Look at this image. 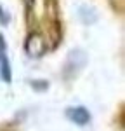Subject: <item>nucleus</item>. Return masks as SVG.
<instances>
[{
	"instance_id": "nucleus-1",
	"label": "nucleus",
	"mask_w": 125,
	"mask_h": 131,
	"mask_svg": "<svg viewBox=\"0 0 125 131\" xmlns=\"http://www.w3.org/2000/svg\"><path fill=\"white\" fill-rule=\"evenodd\" d=\"M89 56L83 49H73L68 52L66 61H64V67H63V75L64 79H73L76 77L80 70H83V67L87 65Z\"/></svg>"
},
{
	"instance_id": "nucleus-2",
	"label": "nucleus",
	"mask_w": 125,
	"mask_h": 131,
	"mask_svg": "<svg viewBox=\"0 0 125 131\" xmlns=\"http://www.w3.org/2000/svg\"><path fill=\"white\" fill-rule=\"evenodd\" d=\"M0 79L5 82H10L12 79V70H10L9 56H7V42L4 35H0Z\"/></svg>"
},
{
	"instance_id": "nucleus-3",
	"label": "nucleus",
	"mask_w": 125,
	"mask_h": 131,
	"mask_svg": "<svg viewBox=\"0 0 125 131\" xmlns=\"http://www.w3.org/2000/svg\"><path fill=\"white\" fill-rule=\"evenodd\" d=\"M47 51V44L42 39L38 33H31L26 40V52L30 54L31 58H40L42 54Z\"/></svg>"
},
{
	"instance_id": "nucleus-4",
	"label": "nucleus",
	"mask_w": 125,
	"mask_h": 131,
	"mask_svg": "<svg viewBox=\"0 0 125 131\" xmlns=\"http://www.w3.org/2000/svg\"><path fill=\"white\" fill-rule=\"evenodd\" d=\"M66 115H68V119L75 124H78V126H85V124H89L90 121V114L87 108H83V107H71V108H68L66 110Z\"/></svg>"
},
{
	"instance_id": "nucleus-5",
	"label": "nucleus",
	"mask_w": 125,
	"mask_h": 131,
	"mask_svg": "<svg viewBox=\"0 0 125 131\" xmlns=\"http://www.w3.org/2000/svg\"><path fill=\"white\" fill-rule=\"evenodd\" d=\"M78 18L85 25H92V23L97 21V12L92 7H89V5H80L78 7Z\"/></svg>"
},
{
	"instance_id": "nucleus-6",
	"label": "nucleus",
	"mask_w": 125,
	"mask_h": 131,
	"mask_svg": "<svg viewBox=\"0 0 125 131\" xmlns=\"http://www.w3.org/2000/svg\"><path fill=\"white\" fill-rule=\"evenodd\" d=\"M9 21H10V14L0 4V25H9Z\"/></svg>"
},
{
	"instance_id": "nucleus-7",
	"label": "nucleus",
	"mask_w": 125,
	"mask_h": 131,
	"mask_svg": "<svg viewBox=\"0 0 125 131\" xmlns=\"http://www.w3.org/2000/svg\"><path fill=\"white\" fill-rule=\"evenodd\" d=\"M31 86H35V88H40V89L38 91H43V89H47V88H49V84H47V82H31Z\"/></svg>"
}]
</instances>
